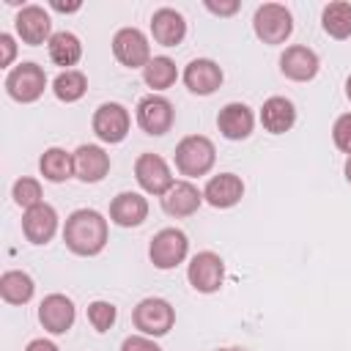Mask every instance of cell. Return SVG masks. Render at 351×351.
Listing matches in <instances>:
<instances>
[{
  "label": "cell",
  "mask_w": 351,
  "mask_h": 351,
  "mask_svg": "<svg viewBox=\"0 0 351 351\" xmlns=\"http://www.w3.org/2000/svg\"><path fill=\"white\" fill-rule=\"evenodd\" d=\"M14 25H16L19 38H22L25 44H30V47H38V44H44V41L49 44V38L55 36V33H52V22H49V14H47L41 5H25V8L16 14Z\"/></svg>",
  "instance_id": "obj_13"
},
{
  "label": "cell",
  "mask_w": 351,
  "mask_h": 351,
  "mask_svg": "<svg viewBox=\"0 0 351 351\" xmlns=\"http://www.w3.org/2000/svg\"><path fill=\"white\" fill-rule=\"evenodd\" d=\"M252 30L263 44H282L293 33V16L280 3H263L255 8Z\"/></svg>",
  "instance_id": "obj_3"
},
{
  "label": "cell",
  "mask_w": 351,
  "mask_h": 351,
  "mask_svg": "<svg viewBox=\"0 0 351 351\" xmlns=\"http://www.w3.org/2000/svg\"><path fill=\"white\" fill-rule=\"evenodd\" d=\"M134 178L143 186V192L156 195V197L167 195V189L176 184L167 162L159 154H140L137 162H134Z\"/></svg>",
  "instance_id": "obj_11"
},
{
  "label": "cell",
  "mask_w": 351,
  "mask_h": 351,
  "mask_svg": "<svg viewBox=\"0 0 351 351\" xmlns=\"http://www.w3.org/2000/svg\"><path fill=\"white\" fill-rule=\"evenodd\" d=\"M184 85L197 96H211L222 85V69L211 58H195L184 69Z\"/></svg>",
  "instance_id": "obj_17"
},
{
  "label": "cell",
  "mask_w": 351,
  "mask_h": 351,
  "mask_svg": "<svg viewBox=\"0 0 351 351\" xmlns=\"http://www.w3.org/2000/svg\"><path fill=\"white\" fill-rule=\"evenodd\" d=\"M186 280L195 291L200 293H214L222 288V280H225V263L217 252L211 250H203L197 252L192 261H189V269H186Z\"/></svg>",
  "instance_id": "obj_10"
},
{
  "label": "cell",
  "mask_w": 351,
  "mask_h": 351,
  "mask_svg": "<svg viewBox=\"0 0 351 351\" xmlns=\"http://www.w3.org/2000/svg\"><path fill=\"white\" fill-rule=\"evenodd\" d=\"M151 36L162 47H176L186 36V22L176 8H159L151 16Z\"/></svg>",
  "instance_id": "obj_22"
},
{
  "label": "cell",
  "mask_w": 351,
  "mask_h": 351,
  "mask_svg": "<svg viewBox=\"0 0 351 351\" xmlns=\"http://www.w3.org/2000/svg\"><path fill=\"white\" fill-rule=\"evenodd\" d=\"M261 123L271 134H285L296 123V107L285 96H271L261 107Z\"/></svg>",
  "instance_id": "obj_23"
},
{
  "label": "cell",
  "mask_w": 351,
  "mask_h": 351,
  "mask_svg": "<svg viewBox=\"0 0 351 351\" xmlns=\"http://www.w3.org/2000/svg\"><path fill=\"white\" fill-rule=\"evenodd\" d=\"M148 217V200L140 192H121L110 203V219L118 228H137Z\"/></svg>",
  "instance_id": "obj_20"
},
{
  "label": "cell",
  "mask_w": 351,
  "mask_h": 351,
  "mask_svg": "<svg viewBox=\"0 0 351 351\" xmlns=\"http://www.w3.org/2000/svg\"><path fill=\"white\" fill-rule=\"evenodd\" d=\"M14 55H16V44L11 33H0V66H11Z\"/></svg>",
  "instance_id": "obj_34"
},
{
  "label": "cell",
  "mask_w": 351,
  "mask_h": 351,
  "mask_svg": "<svg viewBox=\"0 0 351 351\" xmlns=\"http://www.w3.org/2000/svg\"><path fill=\"white\" fill-rule=\"evenodd\" d=\"M93 134L101 140V143H121L126 134H129V126H132V118H129V110L118 101H104L96 107L93 112Z\"/></svg>",
  "instance_id": "obj_9"
},
{
  "label": "cell",
  "mask_w": 351,
  "mask_h": 351,
  "mask_svg": "<svg viewBox=\"0 0 351 351\" xmlns=\"http://www.w3.org/2000/svg\"><path fill=\"white\" fill-rule=\"evenodd\" d=\"M280 71L293 82H307L318 74V55L310 47L293 44L280 55Z\"/></svg>",
  "instance_id": "obj_19"
},
{
  "label": "cell",
  "mask_w": 351,
  "mask_h": 351,
  "mask_svg": "<svg viewBox=\"0 0 351 351\" xmlns=\"http://www.w3.org/2000/svg\"><path fill=\"white\" fill-rule=\"evenodd\" d=\"M47 49H49L52 63H55V66H63V71H69V66L80 63V58H82V44H80V38H77L74 33H69V30L55 33V36L49 38Z\"/></svg>",
  "instance_id": "obj_26"
},
{
  "label": "cell",
  "mask_w": 351,
  "mask_h": 351,
  "mask_svg": "<svg viewBox=\"0 0 351 351\" xmlns=\"http://www.w3.org/2000/svg\"><path fill=\"white\" fill-rule=\"evenodd\" d=\"M176 77H178V69H176V63H173L167 55H156V58H151L148 66L143 69V80H145V85L154 88V90H165V88H170V85L176 82Z\"/></svg>",
  "instance_id": "obj_28"
},
{
  "label": "cell",
  "mask_w": 351,
  "mask_h": 351,
  "mask_svg": "<svg viewBox=\"0 0 351 351\" xmlns=\"http://www.w3.org/2000/svg\"><path fill=\"white\" fill-rule=\"evenodd\" d=\"M217 148L203 134H189L176 145V167L186 178H200L214 167Z\"/></svg>",
  "instance_id": "obj_2"
},
{
  "label": "cell",
  "mask_w": 351,
  "mask_h": 351,
  "mask_svg": "<svg viewBox=\"0 0 351 351\" xmlns=\"http://www.w3.org/2000/svg\"><path fill=\"white\" fill-rule=\"evenodd\" d=\"M121 351H162V348L145 335H132V337H126L121 343Z\"/></svg>",
  "instance_id": "obj_33"
},
{
  "label": "cell",
  "mask_w": 351,
  "mask_h": 351,
  "mask_svg": "<svg viewBox=\"0 0 351 351\" xmlns=\"http://www.w3.org/2000/svg\"><path fill=\"white\" fill-rule=\"evenodd\" d=\"M77 318L74 302L63 293H49L38 304V321L49 335H66Z\"/></svg>",
  "instance_id": "obj_12"
},
{
  "label": "cell",
  "mask_w": 351,
  "mask_h": 351,
  "mask_svg": "<svg viewBox=\"0 0 351 351\" xmlns=\"http://www.w3.org/2000/svg\"><path fill=\"white\" fill-rule=\"evenodd\" d=\"M55 230H58V211L49 203H38L22 214V233L30 244L52 241Z\"/></svg>",
  "instance_id": "obj_14"
},
{
  "label": "cell",
  "mask_w": 351,
  "mask_h": 351,
  "mask_svg": "<svg viewBox=\"0 0 351 351\" xmlns=\"http://www.w3.org/2000/svg\"><path fill=\"white\" fill-rule=\"evenodd\" d=\"M115 318H118L115 304H110V302H90L88 304V321L96 332H107L115 324Z\"/></svg>",
  "instance_id": "obj_31"
},
{
  "label": "cell",
  "mask_w": 351,
  "mask_h": 351,
  "mask_svg": "<svg viewBox=\"0 0 351 351\" xmlns=\"http://www.w3.org/2000/svg\"><path fill=\"white\" fill-rule=\"evenodd\" d=\"M244 197V181L236 173H219L211 176L206 189H203V200L214 208H230Z\"/></svg>",
  "instance_id": "obj_18"
},
{
  "label": "cell",
  "mask_w": 351,
  "mask_h": 351,
  "mask_svg": "<svg viewBox=\"0 0 351 351\" xmlns=\"http://www.w3.org/2000/svg\"><path fill=\"white\" fill-rule=\"evenodd\" d=\"M38 170L47 181L52 184H63L74 176V154L63 151V148H47L38 159Z\"/></svg>",
  "instance_id": "obj_24"
},
{
  "label": "cell",
  "mask_w": 351,
  "mask_h": 351,
  "mask_svg": "<svg viewBox=\"0 0 351 351\" xmlns=\"http://www.w3.org/2000/svg\"><path fill=\"white\" fill-rule=\"evenodd\" d=\"M110 173V154L101 145H80L74 151V176L82 184H99Z\"/></svg>",
  "instance_id": "obj_16"
},
{
  "label": "cell",
  "mask_w": 351,
  "mask_h": 351,
  "mask_svg": "<svg viewBox=\"0 0 351 351\" xmlns=\"http://www.w3.org/2000/svg\"><path fill=\"white\" fill-rule=\"evenodd\" d=\"M321 25L332 38H348L351 36V3L346 0L329 3L321 14Z\"/></svg>",
  "instance_id": "obj_27"
},
{
  "label": "cell",
  "mask_w": 351,
  "mask_h": 351,
  "mask_svg": "<svg viewBox=\"0 0 351 351\" xmlns=\"http://www.w3.org/2000/svg\"><path fill=\"white\" fill-rule=\"evenodd\" d=\"M52 90H55V96H58L60 101L71 104V101H80V99L85 96V90H88V80H85L82 71L69 69V71H60V74L55 77Z\"/></svg>",
  "instance_id": "obj_29"
},
{
  "label": "cell",
  "mask_w": 351,
  "mask_h": 351,
  "mask_svg": "<svg viewBox=\"0 0 351 351\" xmlns=\"http://www.w3.org/2000/svg\"><path fill=\"white\" fill-rule=\"evenodd\" d=\"M346 96H348V101H351V77L346 80Z\"/></svg>",
  "instance_id": "obj_39"
},
{
  "label": "cell",
  "mask_w": 351,
  "mask_h": 351,
  "mask_svg": "<svg viewBox=\"0 0 351 351\" xmlns=\"http://www.w3.org/2000/svg\"><path fill=\"white\" fill-rule=\"evenodd\" d=\"M189 252V241H186V233L178 230V228H165L159 230L154 239H151V247H148V255H151V263L162 271L167 269H176L178 263H184Z\"/></svg>",
  "instance_id": "obj_6"
},
{
  "label": "cell",
  "mask_w": 351,
  "mask_h": 351,
  "mask_svg": "<svg viewBox=\"0 0 351 351\" xmlns=\"http://www.w3.org/2000/svg\"><path fill=\"white\" fill-rule=\"evenodd\" d=\"M25 351H60L52 340H44V337H36V340H30L27 346H25Z\"/></svg>",
  "instance_id": "obj_36"
},
{
  "label": "cell",
  "mask_w": 351,
  "mask_h": 351,
  "mask_svg": "<svg viewBox=\"0 0 351 351\" xmlns=\"http://www.w3.org/2000/svg\"><path fill=\"white\" fill-rule=\"evenodd\" d=\"M206 8L217 16H230L239 11V0H228V3H214V0H206Z\"/></svg>",
  "instance_id": "obj_35"
},
{
  "label": "cell",
  "mask_w": 351,
  "mask_h": 351,
  "mask_svg": "<svg viewBox=\"0 0 351 351\" xmlns=\"http://www.w3.org/2000/svg\"><path fill=\"white\" fill-rule=\"evenodd\" d=\"M63 241L74 255H99L107 244V219L96 208H77L66 217Z\"/></svg>",
  "instance_id": "obj_1"
},
{
  "label": "cell",
  "mask_w": 351,
  "mask_h": 351,
  "mask_svg": "<svg viewBox=\"0 0 351 351\" xmlns=\"http://www.w3.org/2000/svg\"><path fill=\"white\" fill-rule=\"evenodd\" d=\"M55 11H63V14H71V11H80L82 8V3H60V0H52L49 3Z\"/></svg>",
  "instance_id": "obj_37"
},
{
  "label": "cell",
  "mask_w": 351,
  "mask_h": 351,
  "mask_svg": "<svg viewBox=\"0 0 351 351\" xmlns=\"http://www.w3.org/2000/svg\"><path fill=\"white\" fill-rule=\"evenodd\" d=\"M112 55L126 69H145L151 60V44L143 30L137 27H121L112 36Z\"/></svg>",
  "instance_id": "obj_8"
},
{
  "label": "cell",
  "mask_w": 351,
  "mask_h": 351,
  "mask_svg": "<svg viewBox=\"0 0 351 351\" xmlns=\"http://www.w3.org/2000/svg\"><path fill=\"white\" fill-rule=\"evenodd\" d=\"M132 321L134 326L145 335V337H162L173 329L176 324V310L167 299H159V296H148L143 299L134 313H132Z\"/></svg>",
  "instance_id": "obj_4"
},
{
  "label": "cell",
  "mask_w": 351,
  "mask_h": 351,
  "mask_svg": "<svg viewBox=\"0 0 351 351\" xmlns=\"http://www.w3.org/2000/svg\"><path fill=\"white\" fill-rule=\"evenodd\" d=\"M346 181H348V184H351V156H348V159H346Z\"/></svg>",
  "instance_id": "obj_38"
},
{
  "label": "cell",
  "mask_w": 351,
  "mask_h": 351,
  "mask_svg": "<svg viewBox=\"0 0 351 351\" xmlns=\"http://www.w3.org/2000/svg\"><path fill=\"white\" fill-rule=\"evenodd\" d=\"M11 197H14V203L22 206L25 211L33 208V206H38V203H44V200H41V184H38L36 178H27V176H22V178L14 181Z\"/></svg>",
  "instance_id": "obj_30"
},
{
  "label": "cell",
  "mask_w": 351,
  "mask_h": 351,
  "mask_svg": "<svg viewBox=\"0 0 351 351\" xmlns=\"http://www.w3.org/2000/svg\"><path fill=\"white\" fill-rule=\"evenodd\" d=\"M219 351H236V348H219Z\"/></svg>",
  "instance_id": "obj_40"
},
{
  "label": "cell",
  "mask_w": 351,
  "mask_h": 351,
  "mask_svg": "<svg viewBox=\"0 0 351 351\" xmlns=\"http://www.w3.org/2000/svg\"><path fill=\"white\" fill-rule=\"evenodd\" d=\"M332 140H335V145H337L343 154L351 156V112H346V115H340V118L335 121V126H332Z\"/></svg>",
  "instance_id": "obj_32"
},
{
  "label": "cell",
  "mask_w": 351,
  "mask_h": 351,
  "mask_svg": "<svg viewBox=\"0 0 351 351\" xmlns=\"http://www.w3.org/2000/svg\"><path fill=\"white\" fill-rule=\"evenodd\" d=\"M33 291H36V285H33V277L27 271H19V269L3 271V277H0V296H3V302H8V304H27L33 299Z\"/></svg>",
  "instance_id": "obj_25"
},
{
  "label": "cell",
  "mask_w": 351,
  "mask_h": 351,
  "mask_svg": "<svg viewBox=\"0 0 351 351\" xmlns=\"http://www.w3.org/2000/svg\"><path fill=\"white\" fill-rule=\"evenodd\" d=\"M252 126H255V115L241 101L225 104L217 115V129L225 140H247L252 134Z\"/></svg>",
  "instance_id": "obj_15"
},
{
  "label": "cell",
  "mask_w": 351,
  "mask_h": 351,
  "mask_svg": "<svg viewBox=\"0 0 351 351\" xmlns=\"http://www.w3.org/2000/svg\"><path fill=\"white\" fill-rule=\"evenodd\" d=\"M173 121H176V110L165 96L148 93L137 101V126L145 134H151V137L167 134L173 129Z\"/></svg>",
  "instance_id": "obj_7"
},
{
  "label": "cell",
  "mask_w": 351,
  "mask_h": 351,
  "mask_svg": "<svg viewBox=\"0 0 351 351\" xmlns=\"http://www.w3.org/2000/svg\"><path fill=\"white\" fill-rule=\"evenodd\" d=\"M203 203V192L189 181H176L167 195H162V208L170 217H192Z\"/></svg>",
  "instance_id": "obj_21"
},
{
  "label": "cell",
  "mask_w": 351,
  "mask_h": 351,
  "mask_svg": "<svg viewBox=\"0 0 351 351\" xmlns=\"http://www.w3.org/2000/svg\"><path fill=\"white\" fill-rule=\"evenodd\" d=\"M44 88H47V74H44V69H41L38 63H33V60L14 66V69L8 71V77H5V90H8V96H11L14 101H22V104H30V101L41 99Z\"/></svg>",
  "instance_id": "obj_5"
}]
</instances>
